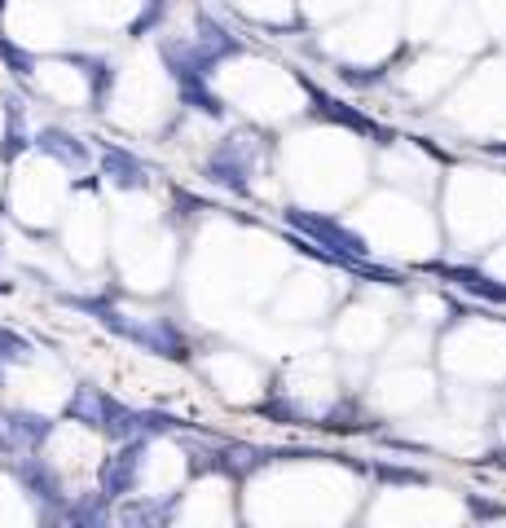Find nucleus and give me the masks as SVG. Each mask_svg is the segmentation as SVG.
Wrapping results in <instances>:
<instances>
[{
  "instance_id": "9b49d317",
  "label": "nucleus",
  "mask_w": 506,
  "mask_h": 528,
  "mask_svg": "<svg viewBox=\"0 0 506 528\" xmlns=\"http://www.w3.org/2000/svg\"><path fill=\"white\" fill-rule=\"evenodd\" d=\"M62 66H75V71L88 80V110L102 115L110 93H115V62L102 58V53H58Z\"/></svg>"
},
{
  "instance_id": "6e6552de",
  "label": "nucleus",
  "mask_w": 506,
  "mask_h": 528,
  "mask_svg": "<svg viewBox=\"0 0 506 528\" xmlns=\"http://www.w3.org/2000/svg\"><path fill=\"white\" fill-rule=\"evenodd\" d=\"M62 418L40 414V410H22V405H0V432H5L22 454H40L53 436H58Z\"/></svg>"
},
{
  "instance_id": "b1692460",
  "label": "nucleus",
  "mask_w": 506,
  "mask_h": 528,
  "mask_svg": "<svg viewBox=\"0 0 506 528\" xmlns=\"http://www.w3.org/2000/svg\"><path fill=\"white\" fill-rule=\"evenodd\" d=\"M467 511L476 515V520H506V506L489 502V498H476V493H467Z\"/></svg>"
},
{
  "instance_id": "f8f14e48",
  "label": "nucleus",
  "mask_w": 506,
  "mask_h": 528,
  "mask_svg": "<svg viewBox=\"0 0 506 528\" xmlns=\"http://www.w3.org/2000/svg\"><path fill=\"white\" fill-rule=\"evenodd\" d=\"M0 106H5V132H0V168H9V163H18L22 154L31 150V128H27V106H22V97H0Z\"/></svg>"
},
{
  "instance_id": "a878e982",
  "label": "nucleus",
  "mask_w": 506,
  "mask_h": 528,
  "mask_svg": "<svg viewBox=\"0 0 506 528\" xmlns=\"http://www.w3.org/2000/svg\"><path fill=\"white\" fill-rule=\"evenodd\" d=\"M5 295H14V282H9V278H0V300H5Z\"/></svg>"
},
{
  "instance_id": "7ed1b4c3",
  "label": "nucleus",
  "mask_w": 506,
  "mask_h": 528,
  "mask_svg": "<svg viewBox=\"0 0 506 528\" xmlns=\"http://www.w3.org/2000/svg\"><path fill=\"white\" fill-rule=\"evenodd\" d=\"M14 480L22 484V493L36 502L40 524H62V511H66V502H71V493H66L58 467H53L49 458H40V454H18V462H14Z\"/></svg>"
},
{
  "instance_id": "9d476101",
  "label": "nucleus",
  "mask_w": 506,
  "mask_h": 528,
  "mask_svg": "<svg viewBox=\"0 0 506 528\" xmlns=\"http://www.w3.org/2000/svg\"><path fill=\"white\" fill-rule=\"evenodd\" d=\"M194 31H198L194 44L207 53V62L212 66H225V62H234V58L247 53V40L234 36V31H229L220 18L207 14V9H194Z\"/></svg>"
},
{
  "instance_id": "c85d7f7f",
  "label": "nucleus",
  "mask_w": 506,
  "mask_h": 528,
  "mask_svg": "<svg viewBox=\"0 0 506 528\" xmlns=\"http://www.w3.org/2000/svg\"><path fill=\"white\" fill-rule=\"evenodd\" d=\"M5 5H9V0H0V14H5Z\"/></svg>"
},
{
  "instance_id": "5701e85b",
  "label": "nucleus",
  "mask_w": 506,
  "mask_h": 528,
  "mask_svg": "<svg viewBox=\"0 0 506 528\" xmlns=\"http://www.w3.org/2000/svg\"><path fill=\"white\" fill-rule=\"evenodd\" d=\"M383 75H388V66H339V80L352 88H374L383 84Z\"/></svg>"
},
{
  "instance_id": "f257e3e1",
  "label": "nucleus",
  "mask_w": 506,
  "mask_h": 528,
  "mask_svg": "<svg viewBox=\"0 0 506 528\" xmlns=\"http://www.w3.org/2000/svg\"><path fill=\"white\" fill-rule=\"evenodd\" d=\"M97 326L110 330L115 339H124V344L132 348H141V352H150V357H163V361H172V366H190L194 361V348H190V339H185V330L172 322V317H128V313H119L115 304H102L97 308Z\"/></svg>"
},
{
  "instance_id": "412c9836",
  "label": "nucleus",
  "mask_w": 506,
  "mask_h": 528,
  "mask_svg": "<svg viewBox=\"0 0 506 528\" xmlns=\"http://www.w3.org/2000/svg\"><path fill=\"white\" fill-rule=\"evenodd\" d=\"M0 62H5V71L14 75V80L27 84L31 75H36V66H40V53H31V49H22L18 40L0 36Z\"/></svg>"
},
{
  "instance_id": "6ab92c4d",
  "label": "nucleus",
  "mask_w": 506,
  "mask_h": 528,
  "mask_svg": "<svg viewBox=\"0 0 506 528\" xmlns=\"http://www.w3.org/2000/svg\"><path fill=\"white\" fill-rule=\"evenodd\" d=\"M168 9H172V0H141L137 18L128 22V40L159 36V27H163V22H168Z\"/></svg>"
},
{
  "instance_id": "a211bd4d",
  "label": "nucleus",
  "mask_w": 506,
  "mask_h": 528,
  "mask_svg": "<svg viewBox=\"0 0 506 528\" xmlns=\"http://www.w3.org/2000/svg\"><path fill=\"white\" fill-rule=\"evenodd\" d=\"M181 432H203V427L168 410H137V436L159 440V436H181Z\"/></svg>"
},
{
  "instance_id": "39448f33",
  "label": "nucleus",
  "mask_w": 506,
  "mask_h": 528,
  "mask_svg": "<svg viewBox=\"0 0 506 528\" xmlns=\"http://www.w3.org/2000/svg\"><path fill=\"white\" fill-rule=\"evenodd\" d=\"M146 454H150V440L146 436L119 440V445L102 458V467H97V493H102L106 502H119V498H128V493H137Z\"/></svg>"
},
{
  "instance_id": "cd10ccee",
  "label": "nucleus",
  "mask_w": 506,
  "mask_h": 528,
  "mask_svg": "<svg viewBox=\"0 0 506 528\" xmlns=\"http://www.w3.org/2000/svg\"><path fill=\"white\" fill-rule=\"evenodd\" d=\"M489 150H493V154H506V146H489Z\"/></svg>"
},
{
  "instance_id": "f3484780",
  "label": "nucleus",
  "mask_w": 506,
  "mask_h": 528,
  "mask_svg": "<svg viewBox=\"0 0 506 528\" xmlns=\"http://www.w3.org/2000/svg\"><path fill=\"white\" fill-rule=\"evenodd\" d=\"M176 102H181V110H194V115H203V119H225L229 115V102L207 80L176 88Z\"/></svg>"
},
{
  "instance_id": "f03ea898",
  "label": "nucleus",
  "mask_w": 506,
  "mask_h": 528,
  "mask_svg": "<svg viewBox=\"0 0 506 528\" xmlns=\"http://www.w3.org/2000/svg\"><path fill=\"white\" fill-rule=\"evenodd\" d=\"M282 220L295 234H304L308 242L326 247L330 256H339V269H348L352 260H370V242L357 229H348L344 220H335L326 212H308V207H282Z\"/></svg>"
},
{
  "instance_id": "1a4fd4ad",
  "label": "nucleus",
  "mask_w": 506,
  "mask_h": 528,
  "mask_svg": "<svg viewBox=\"0 0 506 528\" xmlns=\"http://www.w3.org/2000/svg\"><path fill=\"white\" fill-rule=\"evenodd\" d=\"M31 150L49 154V159L62 163L66 172H84L88 163H93V146H88L84 137H75L71 128H62V124H44V128L31 132Z\"/></svg>"
},
{
  "instance_id": "aec40b11",
  "label": "nucleus",
  "mask_w": 506,
  "mask_h": 528,
  "mask_svg": "<svg viewBox=\"0 0 506 528\" xmlns=\"http://www.w3.org/2000/svg\"><path fill=\"white\" fill-rule=\"evenodd\" d=\"M36 361V344L18 330L0 326V370H14V366H31Z\"/></svg>"
},
{
  "instance_id": "dca6fc26",
  "label": "nucleus",
  "mask_w": 506,
  "mask_h": 528,
  "mask_svg": "<svg viewBox=\"0 0 506 528\" xmlns=\"http://www.w3.org/2000/svg\"><path fill=\"white\" fill-rule=\"evenodd\" d=\"M102 401L106 392L93 388V383H80V388L71 392V401L62 405V423H80V427H102Z\"/></svg>"
},
{
  "instance_id": "2eb2a0df",
  "label": "nucleus",
  "mask_w": 506,
  "mask_h": 528,
  "mask_svg": "<svg viewBox=\"0 0 506 528\" xmlns=\"http://www.w3.org/2000/svg\"><path fill=\"white\" fill-rule=\"evenodd\" d=\"M110 520H115V502H106L97 489L75 493V498L66 502V511H62V524H75V528H102Z\"/></svg>"
},
{
  "instance_id": "393cba45",
  "label": "nucleus",
  "mask_w": 506,
  "mask_h": 528,
  "mask_svg": "<svg viewBox=\"0 0 506 528\" xmlns=\"http://www.w3.org/2000/svg\"><path fill=\"white\" fill-rule=\"evenodd\" d=\"M260 414L282 418V423H300V410H295L291 401H264V405H260Z\"/></svg>"
},
{
  "instance_id": "4be33fe9",
  "label": "nucleus",
  "mask_w": 506,
  "mask_h": 528,
  "mask_svg": "<svg viewBox=\"0 0 506 528\" xmlns=\"http://www.w3.org/2000/svg\"><path fill=\"white\" fill-rule=\"evenodd\" d=\"M379 484H427L423 471H414V467H392V462H374V467H366Z\"/></svg>"
},
{
  "instance_id": "c756f323",
  "label": "nucleus",
  "mask_w": 506,
  "mask_h": 528,
  "mask_svg": "<svg viewBox=\"0 0 506 528\" xmlns=\"http://www.w3.org/2000/svg\"><path fill=\"white\" fill-rule=\"evenodd\" d=\"M0 260H5V242H0Z\"/></svg>"
},
{
  "instance_id": "423d86ee",
  "label": "nucleus",
  "mask_w": 506,
  "mask_h": 528,
  "mask_svg": "<svg viewBox=\"0 0 506 528\" xmlns=\"http://www.w3.org/2000/svg\"><path fill=\"white\" fill-rule=\"evenodd\" d=\"M300 80V88L308 93V102H313V115L317 119H326V124H339V128H348V132H357V137H370L374 146H392L396 141V132L392 128H383V124H374L370 115H361L357 106H348V102H339V97H330V93H322L308 75H295Z\"/></svg>"
},
{
  "instance_id": "bb28decb",
  "label": "nucleus",
  "mask_w": 506,
  "mask_h": 528,
  "mask_svg": "<svg viewBox=\"0 0 506 528\" xmlns=\"http://www.w3.org/2000/svg\"><path fill=\"white\" fill-rule=\"evenodd\" d=\"M489 462H498V467H506V449H498V454H489Z\"/></svg>"
},
{
  "instance_id": "20e7f679",
  "label": "nucleus",
  "mask_w": 506,
  "mask_h": 528,
  "mask_svg": "<svg viewBox=\"0 0 506 528\" xmlns=\"http://www.w3.org/2000/svg\"><path fill=\"white\" fill-rule=\"evenodd\" d=\"M251 172H256V159H251L247 132H229L203 159V181L216 185V190H229L234 198H251Z\"/></svg>"
},
{
  "instance_id": "4468645a",
  "label": "nucleus",
  "mask_w": 506,
  "mask_h": 528,
  "mask_svg": "<svg viewBox=\"0 0 506 528\" xmlns=\"http://www.w3.org/2000/svg\"><path fill=\"white\" fill-rule=\"evenodd\" d=\"M432 273L436 278H445V282H458L462 291L480 295V300H489V304H506V286L498 278H489V273H480V269H467V264H432Z\"/></svg>"
},
{
  "instance_id": "ddd939ff",
  "label": "nucleus",
  "mask_w": 506,
  "mask_h": 528,
  "mask_svg": "<svg viewBox=\"0 0 506 528\" xmlns=\"http://www.w3.org/2000/svg\"><path fill=\"white\" fill-rule=\"evenodd\" d=\"M172 511H176V493H168V498H119L115 502V520L119 524H146V528H154V524H172Z\"/></svg>"
},
{
  "instance_id": "0eeeda50",
  "label": "nucleus",
  "mask_w": 506,
  "mask_h": 528,
  "mask_svg": "<svg viewBox=\"0 0 506 528\" xmlns=\"http://www.w3.org/2000/svg\"><path fill=\"white\" fill-rule=\"evenodd\" d=\"M97 172L102 181H110L115 190H150L154 185V168L141 154H132L128 146H115V141H97Z\"/></svg>"
}]
</instances>
